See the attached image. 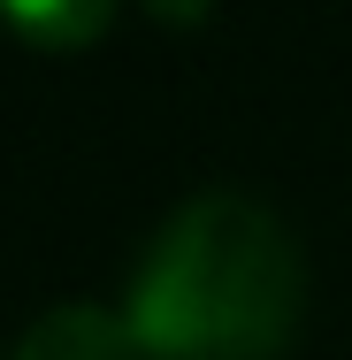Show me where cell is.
Segmentation results:
<instances>
[{
  "label": "cell",
  "mask_w": 352,
  "mask_h": 360,
  "mask_svg": "<svg viewBox=\"0 0 352 360\" xmlns=\"http://www.w3.org/2000/svg\"><path fill=\"white\" fill-rule=\"evenodd\" d=\"M0 23L23 31L31 46H84L115 23L107 0H0Z\"/></svg>",
  "instance_id": "3957f363"
},
{
  "label": "cell",
  "mask_w": 352,
  "mask_h": 360,
  "mask_svg": "<svg viewBox=\"0 0 352 360\" xmlns=\"http://www.w3.org/2000/svg\"><path fill=\"white\" fill-rule=\"evenodd\" d=\"M15 360H145L123 307L107 299H54L23 322L15 338Z\"/></svg>",
  "instance_id": "7a4b0ae2"
},
{
  "label": "cell",
  "mask_w": 352,
  "mask_h": 360,
  "mask_svg": "<svg viewBox=\"0 0 352 360\" xmlns=\"http://www.w3.org/2000/svg\"><path fill=\"white\" fill-rule=\"evenodd\" d=\"M306 314V253L253 192H192L138 245L123 322L145 360H276Z\"/></svg>",
  "instance_id": "6da1fadb"
}]
</instances>
